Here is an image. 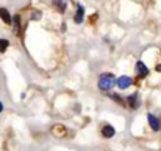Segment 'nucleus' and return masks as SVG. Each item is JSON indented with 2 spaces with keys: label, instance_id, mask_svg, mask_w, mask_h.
I'll return each instance as SVG.
<instances>
[{
  "label": "nucleus",
  "instance_id": "9",
  "mask_svg": "<svg viewBox=\"0 0 161 151\" xmlns=\"http://www.w3.org/2000/svg\"><path fill=\"white\" fill-rule=\"evenodd\" d=\"M83 17H85V8L81 5H77V13L74 16V20L75 23H81L83 22Z\"/></svg>",
  "mask_w": 161,
  "mask_h": 151
},
{
  "label": "nucleus",
  "instance_id": "3",
  "mask_svg": "<svg viewBox=\"0 0 161 151\" xmlns=\"http://www.w3.org/2000/svg\"><path fill=\"white\" fill-rule=\"evenodd\" d=\"M147 118H149V125L153 131H160L161 129V122L160 118H157L153 114H147Z\"/></svg>",
  "mask_w": 161,
  "mask_h": 151
},
{
  "label": "nucleus",
  "instance_id": "14",
  "mask_svg": "<svg viewBox=\"0 0 161 151\" xmlns=\"http://www.w3.org/2000/svg\"><path fill=\"white\" fill-rule=\"evenodd\" d=\"M31 19H35V20H39V19H41V13H39L38 9H35V11L31 13Z\"/></svg>",
  "mask_w": 161,
  "mask_h": 151
},
{
  "label": "nucleus",
  "instance_id": "13",
  "mask_svg": "<svg viewBox=\"0 0 161 151\" xmlns=\"http://www.w3.org/2000/svg\"><path fill=\"white\" fill-rule=\"evenodd\" d=\"M8 47H9V42L6 39H0V53H3Z\"/></svg>",
  "mask_w": 161,
  "mask_h": 151
},
{
  "label": "nucleus",
  "instance_id": "7",
  "mask_svg": "<svg viewBox=\"0 0 161 151\" xmlns=\"http://www.w3.org/2000/svg\"><path fill=\"white\" fill-rule=\"evenodd\" d=\"M127 103L131 109H138L139 107V95L138 94H133L130 97H127Z\"/></svg>",
  "mask_w": 161,
  "mask_h": 151
},
{
  "label": "nucleus",
  "instance_id": "2",
  "mask_svg": "<svg viewBox=\"0 0 161 151\" xmlns=\"http://www.w3.org/2000/svg\"><path fill=\"white\" fill-rule=\"evenodd\" d=\"M131 83H133V80L130 76H127V75H122V76H119L116 80V84H117L119 89H127V87L131 86Z\"/></svg>",
  "mask_w": 161,
  "mask_h": 151
},
{
  "label": "nucleus",
  "instance_id": "6",
  "mask_svg": "<svg viewBox=\"0 0 161 151\" xmlns=\"http://www.w3.org/2000/svg\"><path fill=\"white\" fill-rule=\"evenodd\" d=\"M0 19H2L6 25H11V23H13V17H11V14H9V11H8L6 8H0Z\"/></svg>",
  "mask_w": 161,
  "mask_h": 151
},
{
  "label": "nucleus",
  "instance_id": "16",
  "mask_svg": "<svg viewBox=\"0 0 161 151\" xmlns=\"http://www.w3.org/2000/svg\"><path fill=\"white\" fill-rule=\"evenodd\" d=\"M2 111H3V104L0 103V112H2Z\"/></svg>",
  "mask_w": 161,
  "mask_h": 151
},
{
  "label": "nucleus",
  "instance_id": "8",
  "mask_svg": "<svg viewBox=\"0 0 161 151\" xmlns=\"http://www.w3.org/2000/svg\"><path fill=\"white\" fill-rule=\"evenodd\" d=\"M102 136L105 137V139H111V137H114V134H116V129L111 126V125H105L103 128H102Z\"/></svg>",
  "mask_w": 161,
  "mask_h": 151
},
{
  "label": "nucleus",
  "instance_id": "4",
  "mask_svg": "<svg viewBox=\"0 0 161 151\" xmlns=\"http://www.w3.org/2000/svg\"><path fill=\"white\" fill-rule=\"evenodd\" d=\"M136 73H138L141 78H146V76L149 75V69H147V65H146L142 61H138V62H136Z\"/></svg>",
  "mask_w": 161,
  "mask_h": 151
},
{
  "label": "nucleus",
  "instance_id": "10",
  "mask_svg": "<svg viewBox=\"0 0 161 151\" xmlns=\"http://www.w3.org/2000/svg\"><path fill=\"white\" fill-rule=\"evenodd\" d=\"M53 6L59 13H64V11H66V3H64L63 0H53Z\"/></svg>",
  "mask_w": 161,
  "mask_h": 151
},
{
  "label": "nucleus",
  "instance_id": "11",
  "mask_svg": "<svg viewBox=\"0 0 161 151\" xmlns=\"http://www.w3.org/2000/svg\"><path fill=\"white\" fill-rule=\"evenodd\" d=\"M13 22H14V31L19 34V27H20V16H19V14H17V16H14Z\"/></svg>",
  "mask_w": 161,
  "mask_h": 151
},
{
  "label": "nucleus",
  "instance_id": "12",
  "mask_svg": "<svg viewBox=\"0 0 161 151\" xmlns=\"http://www.w3.org/2000/svg\"><path fill=\"white\" fill-rule=\"evenodd\" d=\"M111 98L116 101V103H119V104H122V106H125V100L122 98V97H119L117 94H111Z\"/></svg>",
  "mask_w": 161,
  "mask_h": 151
},
{
  "label": "nucleus",
  "instance_id": "1",
  "mask_svg": "<svg viewBox=\"0 0 161 151\" xmlns=\"http://www.w3.org/2000/svg\"><path fill=\"white\" fill-rule=\"evenodd\" d=\"M116 84V78L113 73H102L99 78V89L100 91H109Z\"/></svg>",
  "mask_w": 161,
  "mask_h": 151
},
{
  "label": "nucleus",
  "instance_id": "15",
  "mask_svg": "<svg viewBox=\"0 0 161 151\" xmlns=\"http://www.w3.org/2000/svg\"><path fill=\"white\" fill-rule=\"evenodd\" d=\"M155 70H157V72H160V73H161V64H157V67H155Z\"/></svg>",
  "mask_w": 161,
  "mask_h": 151
},
{
  "label": "nucleus",
  "instance_id": "5",
  "mask_svg": "<svg viewBox=\"0 0 161 151\" xmlns=\"http://www.w3.org/2000/svg\"><path fill=\"white\" fill-rule=\"evenodd\" d=\"M52 134L55 137H66L67 136V129L63 126V125H55L52 128Z\"/></svg>",
  "mask_w": 161,
  "mask_h": 151
}]
</instances>
